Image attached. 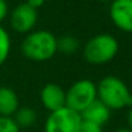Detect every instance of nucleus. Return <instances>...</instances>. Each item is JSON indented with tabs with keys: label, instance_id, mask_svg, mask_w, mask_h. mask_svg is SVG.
Instances as JSON below:
<instances>
[{
	"label": "nucleus",
	"instance_id": "nucleus-1",
	"mask_svg": "<svg viewBox=\"0 0 132 132\" xmlns=\"http://www.w3.org/2000/svg\"><path fill=\"white\" fill-rule=\"evenodd\" d=\"M21 51L30 61H49L57 53V38L48 30H34L26 34L21 44Z\"/></svg>",
	"mask_w": 132,
	"mask_h": 132
},
{
	"label": "nucleus",
	"instance_id": "nucleus-2",
	"mask_svg": "<svg viewBox=\"0 0 132 132\" xmlns=\"http://www.w3.org/2000/svg\"><path fill=\"white\" fill-rule=\"evenodd\" d=\"M97 87V100L110 110H122L132 105V93L128 86L118 77H104Z\"/></svg>",
	"mask_w": 132,
	"mask_h": 132
},
{
	"label": "nucleus",
	"instance_id": "nucleus-3",
	"mask_svg": "<svg viewBox=\"0 0 132 132\" xmlns=\"http://www.w3.org/2000/svg\"><path fill=\"white\" fill-rule=\"evenodd\" d=\"M119 51L118 40L110 34H97L87 40L83 47V57L91 65H106L115 58Z\"/></svg>",
	"mask_w": 132,
	"mask_h": 132
},
{
	"label": "nucleus",
	"instance_id": "nucleus-4",
	"mask_svg": "<svg viewBox=\"0 0 132 132\" xmlns=\"http://www.w3.org/2000/svg\"><path fill=\"white\" fill-rule=\"evenodd\" d=\"M66 93V108L82 114L92 102L97 100V87L89 79H79L74 82Z\"/></svg>",
	"mask_w": 132,
	"mask_h": 132
},
{
	"label": "nucleus",
	"instance_id": "nucleus-5",
	"mask_svg": "<svg viewBox=\"0 0 132 132\" xmlns=\"http://www.w3.org/2000/svg\"><path fill=\"white\" fill-rule=\"evenodd\" d=\"M82 115L69 108H62L48 114L44 122V132H79Z\"/></svg>",
	"mask_w": 132,
	"mask_h": 132
},
{
	"label": "nucleus",
	"instance_id": "nucleus-6",
	"mask_svg": "<svg viewBox=\"0 0 132 132\" xmlns=\"http://www.w3.org/2000/svg\"><path fill=\"white\" fill-rule=\"evenodd\" d=\"M38 22V11L27 3L17 5L11 14V26L18 34H29Z\"/></svg>",
	"mask_w": 132,
	"mask_h": 132
},
{
	"label": "nucleus",
	"instance_id": "nucleus-7",
	"mask_svg": "<svg viewBox=\"0 0 132 132\" xmlns=\"http://www.w3.org/2000/svg\"><path fill=\"white\" fill-rule=\"evenodd\" d=\"M109 14L117 29L123 32H132V0H113Z\"/></svg>",
	"mask_w": 132,
	"mask_h": 132
},
{
	"label": "nucleus",
	"instance_id": "nucleus-8",
	"mask_svg": "<svg viewBox=\"0 0 132 132\" xmlns=\"http://www.w3.org/2000/svg\"><path fill=\"white\" fill-rule=\"evenodd\" d=\"M40 101L49 113L62 109L66 106L65 89L56 83H48L40 89Z\"/></svg>",
	"mask_w": 132,
	"mask_h": 132
},
{
	"label": "nucleus",
	"instance_id": "nucleus-9",
	"mask_svg": "<svg viewBox=\"0 0 132 132\" xmlns=\"http://www.w3.org/2000/svg\"><path fill=\"white\" fill-rule=\"evenodd\" d=\"M80 115H82V119L93 122V123H96V124L102 127L104 124H106L109 122L110 115H111V110L108 106H105L101 101L96 100Z\"/></svg>",
	"mask_w": 132,
	"mask_h": 132
},
{
	"label": "nucleus",
	"instance_id": "nucleus-10",
	"mask_svg": "<svg viewBox=\"0 0 132 132\" xmlns=\"http://www.w3.org/2000/svg\"><path fill=\"white\" fill-rule=\"evenodd\" d=\"M20 108V100L14 89L0 87V117H13Z\"/></svg>",
	"mask_w": 132,
	"mask_h": 132
},
{
	"label": "nucleus",
	"instance_id": "nucleus-11",
	"mask_svg": "<svg viewBox=\"0 0 132 132\" xmlns=\"http://www.w3.org/2000/svg\"><path fill=\"white\" fill-rule=\"evenodd\" d=\"M12 118L14 119L17 126L22 129V128L32 127L36 123L38 114H36L35 109L29 108V106H22V108H18V110L14 113V115Z\"/></svg>",
	"mask_w": 132,
	"mask_h": 132
},
{
	"label": "nucleus",
	"instance_id": "nucleus-12",
	"mask_svg": "<svg viewBox=\"0 0 132 132\" xmlns=\"http://www.w3.org/2000/svg\"><path fill=\"white\" fill-rule=\"evenodd\" d=\"M79 48L80 43L73 35H63L61 38H57V52H61L63 54H74L79 51Z\"/></svg>",
	"mask_w": 132,
	"mask_h": 132
},
{
	"label": "nucleus",
	"instance_id": "nucleus-13",
	"mask_svg": "<svg viewBox=\"0 0 132 132\" xmlns=\"http://www.w3.org/2000/svg\"><path fill=\"white\" fill-rule=\"evenodd\" d=\"M12 42L8 31L0 25V66H3L11 54Z\"/></svg>",
	"mask_w": 132,
	"mask_h": 132
},
{
	"label": "nucleus",
	"instance_id": "nucleus-14",
	"mask_svg": "<svg viewBox=\"0 0 132 132\" xmlns=\"http://www.w3.org/2000/svg\"><path fill=\"white\" fill-rule=\"evenodd\" d=\"M0 132H21L12 117H0Z\"/></svg>",
	"mask_w": 132,
	"mask_h": 132
},
{
	"label": "nucleus",
	"instance_id": "nucleus-15",
	"mask_svg": "<svg viewBox=\"0 0 132 132\" xmlns=\"http://www.w3.org/2000/svg\"><path fill=\"white\" fill-rule=\"evenodd\" d=\"M79 132H102V127L89 122V120H84L82 119V124H80V131Z\"/></svg>",
	"mask_w": 132,
	"mask_h": 132
},
{
	"label": "nucleus",
	"instance_id": "nucleus-16",
	"mask_svg": "<svg viewBox=\"0 0 132 132\" xmlns=\"http://www.w3.org/2000/svg\"><path fill=\"white\" fill-rule=\"evenodd\" d=\"M8 16V4L5 0H0V23Z\"/></svg>",
	"mask_w": 132,
	"mask_h": 132
},
{
	"label": "nucleus",
	"instance_id": "nucleus-17",
	"mask_svg": "<svg viewBox=\"0 0 132 132\" xmlns=\"http://www.w3.org/2000/svg\"><path fill=\"white\" fill-rule=\"evenodd\" d=\"M30 7H32V8H35V9H38V8H40V7H43V4L45 3V0H27L26 2Z\"/></svg>",
	"mask_w": 132,
	"mask_h": 132
},
{
	"label": "nucleus",
	"instance_id": "nucleus-18",
	"mask_svg": "<svg viewBox=\"0 0 132 132\" xmlns=\"http://www.w3.org/2000/svg\"><path fill=\"white\" fill-rule=\"evenodd\" d=\"M127 123H128V128L132 131V105L128 108V113H127Z\"/></svg>",
	"mask_w": 132,
	"mask_h": 132
},
{
	"label": "nucleus",
	"instance_id": "nucleus-19",
	"mask_svg": "<svg viewBox=\"0 0 132 132\" xmlns=\"http://www.w3.org/2000/svg\"><path fill=\"white\" fill-rule=\"evenodd\" d=\"M115 132H132L129 128H120V129H117Z\"/></svg>",
	"mask_w": 132,
	"mask_h": 132
},
{
	"label": "nucleus",
	"instance_id": "nucleus-20",
	"mask_svg": "<svg viewBox=\"0 0 132 132\" xmlns=\"http://www.w3.org/2000/svg\"><path fill=\"white\" fill-rule=\"evenodd\" d=\"M100 2H104V3H108V2H110V3H111L113 0H100Z\"/></svg>",
	"mask_w": 132,
	"mask_h": 132
}]
</instances>
